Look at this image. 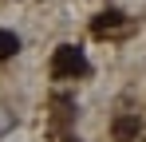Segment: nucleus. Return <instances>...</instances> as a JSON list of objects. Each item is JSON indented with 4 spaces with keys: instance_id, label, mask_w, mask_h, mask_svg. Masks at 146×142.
Masks as SVG:
<instances>
[{
    "instance_id": "7ed1b4c3",
    "label": "nucleus",
    "mask_w": 146,
    "mask_h": 142,
    "mask_svg": "<svg viewBox=\"0 0 146 142\" xmlns=\"http://www.w3.org/2000/svg\"><path fill=\"white\" fill-rule=\"evenodd\" d=\"M134 134H138V118H130V115L115 118V138H119V142H130Z\"/></svg>"
},
{
    "instance_id": "423d86ee",
    "label": "nucleus",
    "mask_w": 146,
    "mask_h": 142,
    "mask_svg": "<svg viewBox=\"0 0 146 142\" xmlns=\"http://www.w3.org/2000/svg\"><path fill=\"white\" fill-rule=\"evenodd\" d=\"M67 142H79V138H67Z\"/></svg>"
},
{
    "instance_id": "20e7f679",
    "label": "nucleus",
    "mask_w": 146,
    "mask_h": 142,
    "mask_svg": "<svg viewBox=\"0 0 146 142\" xmlns=\"http://www.w3.org/2000/svg\"><path fill=\"white\" fill-rule=\"evenodd\" d=\"M12 126H16V111H12L8 103H0V138L12 134Z\"/></svg>"
},
{
    "instance_id": "39448f33",
    "label": "nucleus",
    "mask_w": 146,
    "mask_h": 142,
    "mask_svg": "<svg viewBox=\"0 0 146 142\" xmlns=\"http://www.w3.org/2000/svg\"><path fill=\"white\" fill-rule=\"evenodd\" d=\"M115 24H119V12H103L95 20V32H107V28H115Z\"/></svg>"
},
{
    "instance_id": "f03ea898",
    "label": "nucleus",
    "mask_w": 146,
    "mask_h": 142,
    "mask_svg": "<svg viewBox=\"0 0 146 142\" xmlns=\"http://www.w3.org/2000/svg\"><path fill=\"white\" fill-rule=\"evenodd\" d=\"M16 51H20V36L8 32V28H0V59H12Z\"/></svg>"
},
{
    "instance_id": "f257e3e1",
    "label": "nucleus",
    "mask_w": 146,
    "mask_h": 142,
    "mask_svg": "<svg viewBox=\"0 0 146 142\" xmlns=\"http://www.w3.org/2000/svg\"><path fill=\"white\" fill-rule=\"evenodd\" d=\"M87 71H91V63H87L83 47H75V44L55 47V55H51V75L55 79H75V75H87Z\"/></svg>"
}]
</instances>
